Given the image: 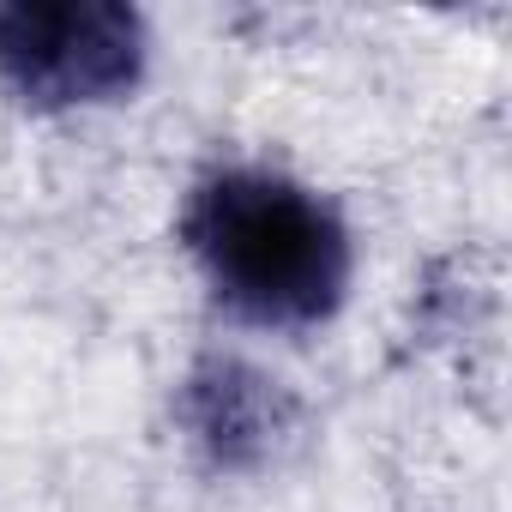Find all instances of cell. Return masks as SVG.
<instances>
[{
  "instance_id": "1",
  "label": "cell",
  "mask_w": 512,
  "mask_h": 512,
  "mask_svg": "<svg viewBox=\"0 0 512 512\" xmlns=\"http://www.w3.org/2000/svg\"><path fill=\"white\" fill-rule=\"evenodd\" d=\"M187 247L211 290L260 326H314L350 284L338 211L272 169L211 175L187 205Z\"/></svg>"
},
{
  "instance_id": "2",
  "label": "cell",
  "mask_w": 512,
  "mask_h": 512,
  "mask_svg": "<svg viewBox=\"0 0 512 512\" xmlns=\"http://www.w3.org/2000/svg\"><path fill=\"white\" fill-rule=\"evenodd\" d=\"M139 55L127 7H0V73L25 103H103L139 79Z\"/></svg>"
}]
</instances>
